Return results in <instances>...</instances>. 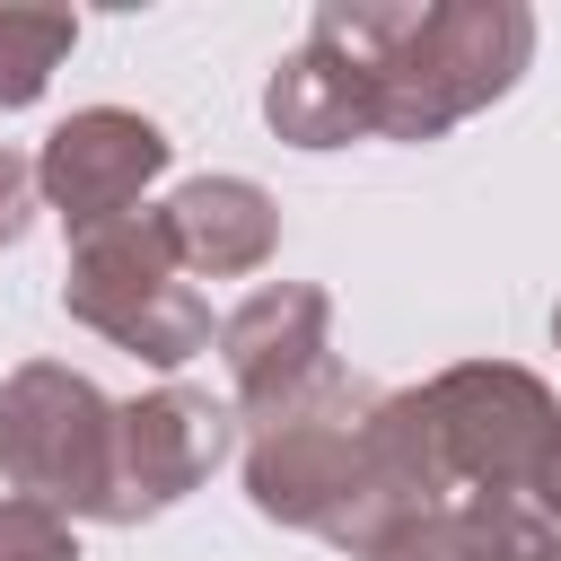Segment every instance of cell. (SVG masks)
Wrapping results in <instances>:
<instances>
[{
  "label": "cell",
  "instance_id": "obj_7",
  "mask_svg": "<svg viewBox=\"0 0 561 561\" xmlns=\"http://www.w3.org/2000/svg\"><path fill=\"white\" fill-rule=\"evenodd\" d=\"M237 447V412L193 394V386H149L114 412V508L105 526H140L158 508H175L184 491H202Z\"/></svg>",
  "mask_w": 561,
  "mask_h": 561
},
{
  "label": "cell",
  "instance_id": "obj_6",
  "mask_svg": "<svg viewBox=\"0 0 561 561\" xmlns=\"http://www.w3.org/2000/svg\"><path fill=\"white\" fill-rule=\"evenodd\" d=\"M465 500L456 473H447V447H438V421H430V394L421 386H394L377 394L368 430H359V482L342 500V517L324 526V543H342L351 561H377L412 517Z\"/></svg>",
  "mask_w": 561,
  "mask_h": 561
},
{
  "label": "cell",
  "instance_id": "obj_10",
  "mask_svg": "<svg viewBox=\"0 0 561 561\" xmlns=\"http://www.w3.org/2000/svg\"><path fill=\"white\" fill-rule=\"evenodd\" d=\"M158 210H167V237H175L184 272H202V280H245L280 245V202L254 175H193Z\"/></svg>",
  "mask_w": 561,
  "mask_h": 561
},
{
  "label": "cell",
  "instance_id": "obj_2",
  "mask_svg": "<svg viewBox=\"0 0 561 561\" xmlns=\"http://www.w3.org/2000/svg\"><path fill=\"white\" fill-rule=\"evenodd\" d=\"M61 307L88 333H105L114 351L149 359V368H184V359L210 351V307L184 280V254L167 237V210H123V219L70 237Z\"/></svg>",
  "mask_w": 561,
  "mask_h": 561
},
{
  "label": "cell",
  "instance_id": "obj_13",
  "mask_svg": "<svg viewBox=\"0 0 561 561\" xmlns=\"http://www.w3.org/2000/svg\"><path fill=\"white\" fill-rule=\"evenodd\" d=\"M79 44V18L70 9H0V114L35 105L61 70V53Z\"/></svg>",
  "mask_w": 561,
  "mask_h": 561
},
{
  "label": "cell",
  "instance_id": "obj_1",
  "mask_svg": "<svg viewBox=\"0 0 561 561\" xmlns=\"http://www.w3.org/2000/svg\"><path fill=\"white\" fill-rule=\"evenodd\" d=\"M368 105V140H438L500 105L535 61L526 0H324L307 26Z\"/></svg>",
  "mask_w": 561,
  "mask_h": 561
},
{
  "label": "cell",
  "instance_id": "obj_17",
  "mask_svg": "<svg viewBox=\"0 0 561 561\" xmlns=\"http://www.w3.org/2000/svg\"><path fill=\"white\" fill-rule=\"evenodd\" d=\"M526 508H535V517H552V526H561V430H552V447H543V456H535V482H526Z\"/></svg>",
  "mask_w": 561,
  "mask_h": 561
},
{
  "label": "cell",
  "instance_id": "obj_5",
  "mask_svg": "<svg viewBox=\"0 0 561 561\" xmlns=\"http://www.w3.org/2000/svg\"><path fill=\"white\" fill-rule=\"evenodd\" d=\"M421 394H430V421H438L456 491H508V500H526L535 456L561 430V394L535 368H517V359H456Z\"/></svg>",
  "mask_w": 561,
  "mask_h": 561
},
{
  "label": "cell",
  "instance_id": "obj_12",
  "mask_svg": "<svg viewBox=\"0 0 561 561\" xmlns=\"http://www.w3.org/2000/svg\"><path fill=\"white\" fill-rule=\"evenodd\" d=\"M500 526H508V491H465V500L412 517L377 561H500Z\"/></svg>",
  "mask_w": 561,
  "mask_h": 561
},
{
  "label": "cell",
  "instance_id": "obj_4",
  "mask_svg": "<svg viewBox=\"0 0 561 561\" xmlns=\"http://www.w3.org/2000/svg\"><path fill=\"white\" fill-rule=\"evenodd\" d=\"M114 412L96 394V377L61 368V359H26L0 386V473L9 491L61 508V517H96L114 508Z\"/></svg>",
  "mask_w": 561,
  "mask_h": 561
},
{
  "label": "cell",
  "instance_id": "obj_18",
  "mask_svg": "<svg viewBox=\"0 0 561 561\" xmlns=\"http://www.w3.org/2000/svg\"><path fill=\"white\" fill-rule=\"evenodd\" d=\"M552 342H561V307H552Z\"/></svg>",
  "mask_w": 561,
  "mask_h": 561
},
{
  "label": "cell",
  "instance_id": "obj_15",
  "mask_svg": "<svg viewBox=\"0 0 561 561\" xmlns=\"http://www.w3.org/2000/svg\"><path fill=\"white\" fill-rule=\"evenodd\" d=\"M35 210H44V184H35V158L26 149H9L0 140V254L35 228Z\"/></svg>",
  "mask_w": 561,
  "mask_h": 561
},
{
  "label": "cell",
  "instance_id": "obj_14",
  "mask_svg": "<svg viewBox=\"0 0 561 561\" xmlns=\"http://www.w3.org/2000/svg\"><path fill=\"white\" fill-rule=\"evenodd\" d=\"M0 561H79V535L61 508L26 500V491H0Z\"/></svg>",
  "mask_w": 561,
  "mask_h": 561
},
{
  "label": "cell",
  "instance_id": "obj_16",
  "mask_svg": "<svg viewBox=\"0 0 561 561\" xmlns=\"http://www.w3.org/2000/svg\"><path fill=\"white\" fill-rule=\"evenodd\" d=\"M500 561H561V526L535 517L526 500H508V526H500Z\"/></svg>",
  "mask_w": 561,
  "mask_h": 561
},
{
  "label": "cell",
  "instance_id": "obj_11",
  "mask_svg": "<svg viewBox=\"0 0 561 561\" xmlns=\"http://www.w3.org/2000/svg\"><path fill=\"white\" fill-rule=\"evenodd\" d=\"M263 123L289 149H351V140H368V105H359L351 70L333 53H316V44L280 53V70L263 79Z\"/></svg>",
  "mask_w": 561,
  "mask_h": 561
},
{
  "label": "cell",
  "instance_id": "obj_9",
  "mask_svg": "<svg viewBox=\"0 0 561 561\" xmlns=\"http://www.w3.org/2000/svg\"><path fill=\"white\" fill-rule=\"evenodd\" d=\"M219 359L237 386V412H272L289 403L307 377L333 368V298L316 280H263L228 324H219Z\"/></svg>",
  "mask_w": 561,
  "mask_h": 561
},
{
  "label": "cell",
  "instance_id": "obj_8",
  "mask_svg": "<svg viewBox=\"0 0 561 561\" xmlns=\"http://www.w3.org/2000/svg\"><path fill=\"white\" fill-rule=\"evenodd\" d=\"M167 158H175V140L149 114H131V105H79L70 123L44 131L35 184H44V210H61V228L88 237V228L140 210V193L167 175Z\"/></svg>",
  "mask_w": 561,
  "mask_h": 561
},
{
  "label": "cell",
  "instance_id": "obj_3",
  "mask_svg": "<svg viewBox=\"0 0 561 561\" xmlns=\"http://www.w3.org/2000/svg\"><path fill=\"white\" fill-rule=\"evenodd\" d=\"M377 412V386H359L351 368H324L307 377L289 403L254 412L245 421V500L272 517V526H298V535H324L359 482V430Z\"/></svg>",
  "mask_w": 561,
  "mask_h": 561
}]
</instances>
